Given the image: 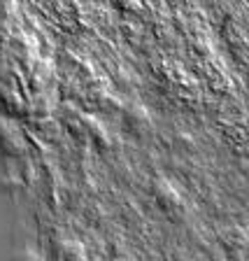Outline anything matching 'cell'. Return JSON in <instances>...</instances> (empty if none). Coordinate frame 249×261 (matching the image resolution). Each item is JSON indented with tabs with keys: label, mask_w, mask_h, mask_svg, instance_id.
Instances as JSON below:
<instances>
[{
	"label": "cell",
	"mask_w": 249,
	"mask_h": 261,
	"mask_svg": "<svg viewBox=\"0 0 249 261\" xmlns=\"http://www.w3.org/2000/svg\"><path fill=\"white\" fill-rule=\"evenodd\" d=\"M156 201L161 203L163 210H168V212H173L175 207H182V198H179V194L170 185H165V182L156 185Z\"/></svg>",
	"instance_id": "obj_1"
}]
</instances>
